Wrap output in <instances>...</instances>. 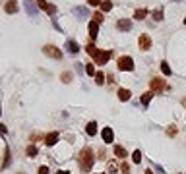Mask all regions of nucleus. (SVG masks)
Listing matches in <instances>:
<instances>
[{
    "instance_id": "obj_1",
    "label": "nucleus",
    "mask_w": 186,
    "mask_h": 174,
    "mask_svg": "<svg viewBox=\"0 0 186 174\" xmlns=\"http://www.w3.org/2000/svg\"><path fill=\"white\" fill-rule=\"evenodd\" d=\"M78 161H80V168L83 172H89L93 168V163H95V153H93L91 147H83L80 151V157H78Z\"/></svg>"
},
{
    "instance_id": "obj_2",
    "label": "nucleus",
    "mask_w": 186,
    "mask_h": 174,
    "mask_svg": "<svg viewBox=\"0 0 186 174\" xmlns=\"http://www.w3.org/2000/svg\"><path fill=\"white\" fill-rule=\"evenodd\" d=\"M116 66H118L120 72H132L134 70V60L130 56H120L118 62H116Z\"/></svg>"
},
{
    "instance_id": "obj_3",
    "label": "nucleus",
    "mask_w": 186,
    "mask_h": 174,
    "mask_svg": "<svg viewBox=\"0 0 186 174\" xmlns=\"http://www.w3.org/2000/svg\"><path fill=\"white\" fill-rule=\"evenodd\" d=\"M43 52H45L47 56L54 58V60H62V50L58 47H54V45H45L43 47Z\"/></svg>"
},
{
    "instance_id": "obj_4",
    "label": "nucleus",
    "mask_w": 186,
    "mask_h": 174,
    "mask_svg": "<svg viewBox=\"0 0 186 174\" xmlns=\"http://www.w3.org/2000/svg\"><path fill=\"white\" fill-rule=\"evenodd\" d=\"M111 56H112V50H99V52L93 56V60H95V64L103 66V64H107L111 60Z\"/></svg>"
},
{
    "instance_id": "obj_5",
    "label": "nucleus",
    "mask_w": 186,
    "mask_h": 174,
    "mask_svg": "<svg viewBox=\"0 0 186 174\" xmlns=\"http://www.w3.org/2000/svg\"><path fill=\"white\" fill-rule=\"evenodd\" d=\"M37 6H39V10H43V12H47L49 16H54V14L58 12V8H56L54 4H49L47 0H37Z\"/></svg>"
},
{
    "instance_id": "obj_6",
    "label": "nucleus",
    "mask_w": 186,
    "mask_h": 174,
    "mask_svg": "<svg viewBox=\"0 0 186 174\" xmlns=\"http://www.w3.org/2000/svg\"><path fill=\"white\" fill-rule=\"evenodd\" d=\"M25 12H27V16H37L39 14V6H37V0H25Z\"/></svg>"
},
{
    "instance_id": "obj_7",
    "label": "nucleus",
    "mask_w": 186,
    "mask_h": 174,
    "mask_svg": "<svg viewBox=\"0 0 186 174\" xmlns=\"http://www.w3.org/2000/svg\"><path fill=\"white\" fill-rule=\"evenodd\" d=\"M138 47H140V50H149L151 48V37L149 35H140V39H138Z\"/></svg>"
},
{
    "instance_id": "obj_8",
    "label": "nucleus",
    "mask_w": 186,
    "mask_h": 174,
    "mask_svg": "<svg viewBox=\"0 0 186 174\" xmlns=\"http://www.w3.org/2000/svg\"><path fill=\"white\" fill-rule=\"evenodd\" d=\"M149 87H151V91H163V89H167V85H165V81H163L161 77H153L151 83H149Z\"/></svg>"
},
{
    "instance_id": "obj_9",
    "label": "nucleus",
    "mask_w": 186,
    "mask_h": 174,
    "mask_svg": "<svg viewBox=\"0 0 186 174\" xmlns=\"http://www.w3.org/2000/svg\"><path fill=\"white\" fill-rule=\"evenodd\" d=\"M72 12H74V16L80 18V19H87V18H89V10L85 8V6H76Z\"/></svg>"
},
{
    "instance_id": "obj_10",
    "label": "nucleus",
    "mask_w": 186,
    "mask_h": 174,
    "mask_svg": "<svg viewBox=\"0 0 186 174\" xmlns=\"http://www.w3.org/2000/svg\"><path fill=\"white\" fill-rule=\"evenodd\" d=\"M116 29H118V31H130V29H132V19H126V18L118 19L116 21Z\"/></svg>"
},
{
    "instance_id": "obj_11",
    "label": "nucleus",
    "mask_w": 186,
    "mask_h": 174,
    "mask_svg": "<svg viewBox=\"0 0 186 174\" xmlns=\"http://www.w3.org/2000/svg\"><path fill=\"white\" fill-rule=\"evenodd\" d=\"M64 50H68L70 54H78V52H80V47H78V43L74 39H68L66 45H64Z\"/></svg>"
},
{
    "instance_id": "obj_12",
    "label": "nucleus",
    "mask_w": 186,
    "mask_h": 174,
    "mask_svg": "<svg viewBox=\"0 0 186 174\" xmlns=\"http://www.w3.org/2000/svg\"><path fill=\"white\" fill-rule=\"evenodd\" d=\"M4 10H6V14H18L19 6H18L16 0H8V2L4 4Z\"/></svg>"
},
{
    "instance_id": "obj_13",
    "label": "nucleus",
    "mask_w": 186,
    "mask_h": 174,
    "mask_svg": "<svg viewBox=\"0 0 186 174\" xmlns=\"http://www.w3.org/2000/svg\"><path fill=\"white\" fill-rule=\"evenodd\" d=\"M58 132H53V134H47V137H45V143L49 145V147H53L54 143H58Z\"/></svg>"
},
{
    "instance_id": "obj_14",
    "label": "nucleus",
    "mask_w": 186,
    "mask_h": 174,
    "mask_svg": "<svg viewBox=\"0 0 186 174\" xmlns=\"http://www.w3.org/2000/svg\"><path fill=\"white\" fill-rule=\"evenodd\" d=\"M112 139H114L112 128H103V141L105 143H112Z\"/></svg>"
},
{
    "instance_id": "obj_15",
    "label": "nucleus",
    "mask_w": 186,
    "mask_h": 174,
    "mask_svg": "<svg viewBox=\"0 0 186 174\" xmlns=\"http://www.w3.org/2000/svg\"><path fill=\"white\" fill-rule=\"evenodd\" d=\"M89 37L93 39V41H95L97 39V33H99V23H97V21H89Z\"/></svg>"
},
{
    "instance_id": "obj_16",
    "label": "nucleus",
    "mask_w": 186,
    "mask_h": 174,
    "mask_svg": "<svg viewBox=\"0 0 186 174\" xmlns=\"http://www.w3.org/2000/svg\"><path fill=\"white\" fill-rule=\"evenodd\" d=\"M114 155H116L118 159H126L128 157V151L122 147V145H116V147H114Z\"/></svg>"
},
{
    "instance_id": "obj_17",
    "label": "nucleus",
    "mask_w": 186,
    "mask_h": 174,
    "mask_svg": "<svg viewBox=\"0 0 186 174\" xmlns=\"http://www.w3.org/2000/svg\"><path fill=\"white\" fill-rule=\"evenodd\" d=\"M130 89H118V99L120 101H130Z\"/></svg>"
},
{
    "instance_id": "obj_18",
    "label": "nucleus",
    "mask_w": 186,
    "mask_h": 174,
    "mask_svg": "<svg viewBox=\"0 0 186 174\" xmlns=\"http://www.w3.org/2000/svg\"><path fill=\"white\" fill-rule=\"evenodd\" d=\"M85 132H87V135H95L97 134V124L95 122H89V124L85 126Z\"/></svg>"
},
{
    "instance_id": "obj_19",
    "label": "nucleus",
    "mask_w": 186,
    "mask_h": 174,
    "mask_svg": "<svg viewBox=\"0 0 186 174\" xmlns=\"http://www.w3.org/2000/svg\"><path fill=\"white\" fill-rule=\"evenodd\" d=\"M151 99H153V91H147V93H144V95H142V105H144V106H147Z\"/></svg>"
},
{
    "instance_id": "obj_20",
    "label": "nucleus",
    "mask_w": 186,
    "mask_h": 174,
    "mask_svg": "<svg viewBox=\"0 0 186 174\" xmlns=\"http://www.w3.org/2000/svg\"><path fill=\"white\" fill-rule=\"evenodd\" d=\"M85 52H87V54H89V56L93 58V56H95V54L99 52V48H97L95 45H93V43H89V45H87V47H85Z\"/></svg>"
},
{
    "instance_id": "obj_21",
    "label": "nucleus",
    "mask_w": 186,
    "mask_h": 174,
    "mask_svg": "<svg viewBox=\"0 0 186 174\" xmlns=\"http://www.w3.org/2000/svg\"><path fill=\"white\" fill-rule=\"evenodd\" d=\"M147 16V10H144V8H138L134 12V19H144Z\"/></svg>"
},
{
    "instance_id": "obj_22",
    "label": "nucleus",
    "mask_w": 186,
    "mask_h": 174,
    "mask_svg": "<svg viewBox=\"0 0 186 174\" xmlns=\"http://www.w3.org/2000/svg\"><path fill=\"white\" fill-rule=\"evenodd\" d=\"M112 10V2L111 0H103L101 2V12H111Z\"/></svg>"
},
{
    "instance_id": "obj_23",
    "label": "nucleus",
    "mask_w": 186,
    "mask_h": 174,
    "mask_svg": "<svg viewBox=\"0 0 186 174\" xmlns=\"http://www.w3.org/2000/svg\"><path fill=\"white\" fill-rule=\"evenodd\" d=\"M151 16H153L155 21H163V18H165V16H163V10H161V8H159V10H153Z\"/></svg>"
},
{
    "instance_id": "obj_24",
    "label": "nucleus",
    "mask_w": 186,
    "mask_h": 174,
    "mask_svg": "<svg viewBox=\"0 0 186 174\" xmlns=\"http://www.w3.org/2000/svg\"><path fill=\"white\" fill-rule=\"evenodd\" d=\"M105 77H107V76L103 74V72H97V74H95V83H97V85H103V83H105Z\"/></svg>"
},
{
    "instance_id": "obj_25",
    "label": "nucleus",
    "mask_w": 186,
    "mask_h": 174,
    "mask_svg": "<svg viewBox=\"0 0 186 174\" xmlns=\"http://www.w3.org/2000/svg\"><path fill=\"white\" fill-rule=\"evenodd\" d=\"M25 153H27V157H35V155H37V153H39V149H37V147H35V145H29V147H27V149H25Z\"/></svg>"
},
{
    "instance_id": "obj_26",
    "label": "nucleus",
    "mask_w": 186,
    "mask_h": 174,
    "mask_svg": "<svg viewBox=\"0 0 186 174\" xmlns=\"http://www.w3.org/2000/svg\"><path fill=\"white\" fill-rule=\"evenodd\" d=\"M161 72H163L165 76H171V66H169V62H165V60L161 62Z\"/></svg>"
},
{
    "instance_id": "obj_27",
    "label": "nucleus",
    "mask_w": 186,
    "mask_h": 174,
    "mask_svg": "<svg viewBox=\"0 0 186 174\" xmlns=\"http://www.w3.org/2000/svg\"><path fill=\"white\" fill-rule=\"evenodd\" d=\"M60 79H62V83H70L72 81V72H64L60 76Z\"/></svg>"
},
{
    "instance_id": "obj_28",
    "label": "nucleus",
    "mask_w": 186,
    "mask_h": 174,
    "mask_svg": "<svg viewBox=\"0 0 186 174\" xmlns=\"http://www.w3.org/2000/svg\"><path fill=\"white\" fill-rule=\"evenodd\" d=\"M8 164H10V149L6 147V149H4V164H2V168H6Z\"/></svg>"
},
{
    "instance_id": "obj_29",
    "label": "nucleus",
    "mask_w": 186,
    "mask_h": 174,
    "mask_svg": "<svg viewBox=\"0 0 186 174\" xmlns=\"http://www.w3.org/2000/svg\"><path fill=\"white\" fill-rule=\"evenodd\" d=\"M132 161H134V163H138V164L142 163V153H140V149H138V151H134V153H132Z\"/></svg>"
},
{
    "instance_id": "obj_30",
    "label": "nucleus",
    "mask_w": 186,
    "mask_h": 174,
    "mask_svg": "<svg viewBox=\"0 0 186 174\" xmlns=\"http://www.w3.org/2000/svg\"><path fill=\"white\" fill-rule=\"evenodd\" d=\"M85 74H87V76H91V77H93V74H97V72H95V68H93V64H85Z\"/></svg>"
},
{
    "instance_id": "obj_31",
    "label": "nucleus",
    "mask_w": 186,
    "mask_h": 174,
    "mask_svg": "<svg viewBox=\"0 0 186 174\" xmlns=\"http://www.w3.org/2000/svg\"><path fill=\"white\" fill-rule=\"evenodd\" d=\"M93 21H97V23H101V21H103V14H101V12L93 14Z\"/></svg>"
},
{
    "instance_id": "obj_32",
    "label": "nucleus",
    "mask_w": 186,
    "mask_h": 174,
    "mask_svg": "<svg viewBox=\"0 0 186 174\" xmlns=\"http://www.w3.org/2000/svg\"><path fill=\"white\" fill-rule=\"evenodd\" d=\"M39 174H51L49 166H39Z\"/></svg>"
},
{
    "instance_id": "obj_33",
    "label": "nucleus",
    "mask_w": 186,
    "mask_h": 174,
    "mask_svg": "<svg viewBox=\"0 0 186 174\" xmlns=\"http://www.w3.org/2000/svg\"><path fill=\"white\" fill-rule=\"evenodd\" d=\"M120 170H122L124 174H128V172H130V166H128L126 163H122V166H120Z\"/></svg>"
},
{
    "instance_id": "obj_34",
    "label": "nucleus",
    "mask_w": 186,
    "mask_h": 174,
    "mask_svg": "<svg viewBox=\"0 0 186 174\" xmlns=\"http://www.w3.org/2000/svg\"><path fill=\"white\" fill-rule=\"evenodd\" d=\"M101 2L103 0H87V4H91V6H101Z\"/></svg>"
},
{
    "instance_id": "obj_35",
    "label": "nucleus",
    "mask_w": 186,
    "mask_h": 174,
    "mask_svg": "<svg viewBox=\"0 0 186 174\" xmlns=\"http://www.w3.org/2000/svg\"><path fill=\"white\" fill-rule=\"evenodd\" d=\"M74 66H76V70H78V74H82V72L85 70V68H83V64H74Z\"/></svg>"
},
{
    "instance_id": "obj_36",
    "label": "nucleus",
    "mask_w": 186,
    "mask_h": 174,
    "mask_svg": "<svg viewBox=\"0 0 186 174\" xmlns=\"http://www.w3.org/2000/svg\"><path fill=\"white\" fill-rule=\"evenodd\" d=\"M53 25H54V29H56V31H60V33H62V27L58 25V21H56V19H53Z\"/></svg>"
},
{
    "instance_id": "obj_37",
    "label": "nucleus",
    "mask_w": 186,
    "mask_h": 174,
    "mask_svg": "<svg viewBox=\"0 0 186 174\" xmlns=\"http://www.w3.org/2000/svg\"><path fill=\"white\" fill-rule=\"evenodd\" d=\"M167 134H169V135H175V134H176V130H175V126H171V128L167 130Z\"/></svg>"
},
{
    "instance_id": "obj_38",
    "label": "nucleus",
    "mask_w": 186,
    "mask_h": 174,
    "mask_svg": "<svg viewBox=\"0 0 186 174\" xmlns=\"http://www.w3.org/2000/svg\"><path fill=\"white\" fill-rule=\"evenodd\" d=\"M155 170L159 172V174H165V170H163V166H159V164H155Z\"/></svg>"
},
{
    "instance_id": "obj_39",
    "label": "nucleus",
    "mask_w": 186,
    "mask_h": 174,
    "mask_svg": "<svg viewBox=\"0 0 186 174\" xmlns=\"http://www.w3.org/2000/svg\"><path fill=\"white\" fill-rule=\"evenodd\" d=\"M6 132H8V128H6L4 124H0V134H6Z\"/></svg>"
},
{
    "instance_id": "obj_40",
    "label": "nucleus",
    "mask_w": 186,
    "mask_h": 174,
    "mask_svg": "<svg viewBox=\"0 0 186 174\" xmlns=\"http://www.w3.org/2000/svg\"><path fill=\"white\" fill-rule=\"evenodd\" d=\"M56 174H70V172H68V170H58Z\"/></svg>"
},
{
    "instance_id": "obj_41",
    "label": "nucleus",
    "mask_w": 186,
    "mask_h": 174,
    "mask_svg": "<svg viewBox=\"0 0 186 174\" xmlns=\"http://www.w3.org/2000/svg\"><path fill=\"white\" fill-rule=\"evenodd\" d=\"M146 174H151V170H146Z\"/></svg>"
},
{
    "instance_id": "obj_42",
    "label": "nucleus",
    "mask_w": 186,
    "mask_h": 174,
    "mask_svg": "<svg viewBox=\"0 0 186 174\" xmlns=\"http://www.w3.org/2000/svg\"><path fill=\"white\" fill-rule=\"evenodd\" d=\"M0 114H2V106H0Z\"/></svg>"
},
{
    "instance_id": "obj_43",
    "label": "nucleus",
    "mask_w": 186,
    "mask_h": 174,
    "mask_svg": "<svg viewBox=\"0 0 186 174\" xmlns=\"http://www.w3.org/2000/svg\"><path fill=\"white\" fill-rule=\"evenodd\" d=\"M184 23H186V18H184Z\"/></svg>"
},
{
    "instance_id": "obj_44",
    "label": "nucleus",
    "mask_w": 186,
    "mask_h": 174,
    "mask_svg": "<svg viewBox=\"0 0 186 174\" xmlns=\"http://www.w3.org/2000/svg\"><path fill=\"white\" fill-rule=\"evenodd\" d=\"M97 174H103V172H97Z\"/></svg>"
},
{
    "instance_id": "obj_45",
    "label": "nucleus",
    "mask_w": 186,
    "mask_h": 174,
    "mask_svg": "<svg viewBox=\"0 0 186 174\" xmlns=\"http://www.w3.org/2000/svg\"><path fill=\"white\" fill-rule=\"evenodd\" d=\"M18 174H23V172H18Z\"/></svg>"
},
{
    "instance_id": "obj_46",
    "label": "nucleus",
    "mask_w": 186,
    "mask_h": 174,
    "mask_svg": "<svg viewBox=\"0 0 186 174\" xmlns=\"http://www.w3.org/2000/svg\"><path fill=\"white\" fill-rule=\"evenodd\" d=\"M175 2H178V0H175Z\"/></svg>"
},
{
    "instance_id": "obj_47",
    "label": "nucleus",
    "mask_w": 186,
    "mask_h": 174,
    "mask_svg": "<svg viewBox=\"0 0 186 174\" xmlns=\"http://www.w3.org/2000/svg\"><path fill=\"white\" fill-rule=\"evenodd\" d=\"M178 174H182V172H178Z\"/></svg>"
},
{
    "instance_id": "obj_48",
    "label": "nucleus",
    "mask_w": 186,
    "mask_h": 174,
    "mask_svg": "<svg viewBox=\"0 0 186 174\" xmlns=\"http://www.w3.org/2000/svg\"><path fill=\"white\" fill-rule=\"evenodd\" d=\"M112 174H114V172H112Z\"/></svg>"
}]
</instances>
